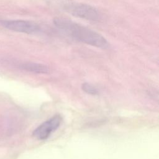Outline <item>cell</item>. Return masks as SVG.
Segmentation results:
<instances>
[{"label":"cell","mask_w":159,"mask_h":159,"mask_svg":"<svg viewBox=\"0 0 159 159\" xmlns=\"http://www.w3.org/2000/svg\"><path fill=\"white\" fill-rule=\"evenodd\" d=\"M53 24L75 40L95 47L106 49L109 47L107 39L98 32L70 19L55 17Z\"/></svg>","instance_id":"1"},{"label":"cell","mask_w":159,"mask_h":159,"mask_svg":"<svg viewBox=\"0 0 159 159\" xmlns=\"http://www.w3.org/2000/svg\"><path fill=\"white\" fill-rule=\"evenodd\" d=\"M64 11L76 17L95 21L99 19L98 10L93 6L81 2H67L63 4Z\"/></svg>","instance_id":"2"},{"label":"cell","mask_w":159,"mask_h":159,"mask_svg":"<svg viewBox=\"0 0 159 159\" xmlns=\"http://www.w3.org/2000/svg\"><path fill=\"white\" fill-rule=\"evenodd\" d=\"M1 25L12 31L34 34L41 30L40 25L34 22L26 20H5L0 21Z\"/></svg>","instance_id":"3"},{"label":"cell","mask_w":159,"mask_h":159,"mask_svg":"<svg viewBox=\"0 0 159 159\" xmlns=\"http://www.w3.org/2000/svg\"><path fill=\"white\" fill-rule=\"evenodd\" d=\"M61 121V117L59 115H55L38 126L34 130L32 135L38 140H45L60 127Z\"/></svg>","instance_id":"4"},{"label":"cell","mask_w":159,"mask_h":159,"mask_svg":"<svg viewBox=\"0 0 159 159\" xmlns=\"http://www.w3.org/2000/svg\"><path fill=\"white\" fill-rule=\"evenodd\" d=\"M19 67L24 70L39 74L47 73L49 71V68L47 66L38 63L34 62H24L19 65Z\"/></svg>","instance_id":"5"},{"label":"cell","mask_w":159,"mask_h":159,"mask_svg":"<svg viewBox=\"0 0 159 159\" xmlns=\"http://www.w3.org/2000/svg\"><path fill=\"white\" fill-rule=\"evenodd\" d=\"M81 88L84 92L89 94L97 95L98 94V91L96 89V88L89 83H83L81 86Z\"/></svg>","instance_id":"6"}]
</instances>
